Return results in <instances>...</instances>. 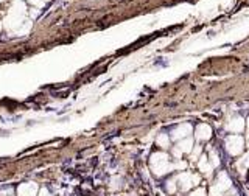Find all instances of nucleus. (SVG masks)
<instances>
[{"mask_svg": "<svg viewBox=\"0 0 249 196\" xmlns=\"http://www.w3.org/2000/svg\"><path fill=\"white\" fill-rule=\"evenodd\" d=\"M231 179L226 173H221L216 179V182L212 185V190H210V196H224V191L231 188Z\"/></svg>", "mask_w": 249, "mask_h": 196, "instance_id": "1", "label": "nucleus"}, {"mask_svg": "<svg viewBox=\"0 0 249 196\" xmlns=\"http://www.w3.org/2000/svg\"><path fill=\"white\" fill-rule=\"evenodd\" d=\"M151 167L154 170V173L159 174V176L173 168V165L168 163V157L165 154H154L153 159H151Z\"/></svg>", "mask_w": 249, "mask_h": 196, "instance_id": "2", "label": "nucleus"}, {"mask_svg": "<svg viewBox=\"0 0 249 196\" xmlns=\"http://www.w3.org/2000/svg\"><path fill=\"white\" fill-rule=\"evenodd\" d=\"M226 146L232 156H238L243 151V139L240 135H231L226 140Z\"/></svg>", "mask_w": 249, "mask_h": 196, "instance_id": "3", "label": "nucleus"}, {"mask_svg": "<svg viewBox=\"0 0 249 196\" xmlns=\"http://www.w3.org/2000/svg\"><path fill=\"white\" fill-rule=\"evenodd\" d=\"M178 181L181 182V188H182V190H188L192 185L198 184V178H196V176H192V174H188V173L181 174Z\"/></svg>", "mask_w": 249, "mask_h": 196, "instance_id": "4", "label": "nucleus"}, {"mask_svg": "<svg viewBox=\"0 0 249 196\" xmlns=\"http://www.w3.org/2000/svg\"><path fill=\"white\" fill-rule=\"evenodd\" d=\"M36 191H38V187L36 184H22L17 190L19 196H36Z\"/></svg>", "mask_w": 249, "mask_h": 196, "instance_id": "5", "label": "nucleus"}, {"mask_svg": "<svg viewBox=\"0 0 249 196\" xmlns=\"http://www.w3.org/2000/svg\"><path fill=\"white\" fill-rule=\"evenodd\" d=\"M212 134V129L207 126V125H199L198 129H196V137L199 140H207Z\"/></svg>", "mask_w": 249, "mask_h": 196, "instance_id": "6", "label": "nucleus"}, {"mask_svg": "<svg viewBox=\"0 0 249 196\" xmlns=\"http://www.w3.org/2000/svg\"><path fill=\"white\" fill-rule=\"evenodd\" d=\"M227 129H231V131H234V132H240V131L243 129V118H241V117L232 118V121L227 125Z\"/></svg>", "mask_w": 249, "mask_h": 196, "instance_id": "7", "label": "nucleus"}, {"mask_svg": "<svg viewBox=\"0 0 249 196\" xmlns=\"http://www.w3.org/2000/svg\"><path fill=\"white\" fill-rule=\"evenodd\" d=\"M190 131H192V128L188 126V125H182L181 128H178L176 131L173 132V137L174 139H179V137H184V135H187V134H190Z\"/></svg>", "mask_w": 249, "mask_h": 196, "instance_id": "8", "label": "nucleus"}, {"mask_svg": "<svg viewBox=\"0 0 249 196\" xmlns=\"http://www.w3.org/2000/svg\"><path fill=\"white\" fill-rule=\"evenodd\" d=\"M176 148L181 151V153H190L192 151V140L190 139H187V140H184V142H181Z\"/></svg>", "mask_w": 249, "mask_h": 196, "instance_id": "9", "label": "nucleus"}, {"mask_svg": "<svg viewBox=\"0 0 249 196\" xmlns=\"http://www.w3.org/2000/svg\"><path fill=\"white\" fill-rule=\"evenodd\" d=\"M199 170L204 171V173H210L212 165L207 163V159H206V157H201V160H199Z\"/></svg>", "mask_w": 249, "mask_h": 196, "instance_id": "10", "label": "nucleus"}, {"mask_svg": "<svg viewBox=\"0 0 249 196\" xmlns=\"http://www.w3.org/2000/svg\"><path fill=\"white\" fill-rule=\"evenodd\" d=\"M210 163H212V167H218L219 165V159H218V156H216L215 151L210 153Z\"/></svg>", "mask_w": 249, "mask_h": 196, "instance_id": "11", "label": "nucleus"}, {"mask_svg": "<svg viewBox=\"0 0 249 196\" xmlns=\"http://www.w3.org/2000/svg\"><path fill=\"white\" fill-rule=\"evenodd\" d=\"M157 143L160 145V146H168V137L165 135V134H162V135H159V139H157Z\"/></svg>", "mask_w": 249, "mask_h": 196, "instance_id": "12", "label": "nucleus"}, {"mask_svg": "<svg viewBox=\"0 0 249 196\" xmlns=\"http://www.w3.org/2000/svg\"><path fill=\"white\" fill-rule=\"evenodd\" d=\"M238 167H240V168H246V167H249V154H246L243 159H240Z\"/></svg>", "mask_w": 249, "mask_h": 196, "instance_id": "13", "label": "nucleus"}, {"mask_svg": "<svg viewBox=\"0 0 249 196\" xmlns=\"http://www.w3.org/2000/svg\"><path fill=\"white\" fill-rule=\"evenodd\" d=\"M0 196H14V193H13L11 188H6V190H2V191H0Z\"/></svg>", "mask_w": 249, "mask_h": 196, "instance_id": "14", "label": "nucleus"}, {"mask_svg": "<svg viewBox=\"0 0 249 196\" xmlns=\"http://www.w3.org/2000/svg\"><path fill=\"white\" fill-rule=\"evenodd\" d=\"M167 188H168V191H170V193H173L174 190H176V184H174V181H170V182H168V185H167Z\"/></svg>", "mask_w": 249, "mask_h": 196, "instance_id": "15", "label": "nucleus"}, {"mask_svg": "<svg viewBox=\"0 0 249 196\" xmlns=\"http://www.w3.org/2000/svg\"><path fill=\"white\" fill-rule=\"evenodd\" d=\"M190 196H206V191L203 190V188H199V190H196V191H193Z\"/></svg>", "mask_w": 249, "mask_h": 196, "instance_id": "16", "label": "nucleus"}, {"mask_svg": "<svg viewBox=\"0 0 249 196\" xmlns=\"http://www.w3.org/2000/svg\"><path fill=\"white\" fill-rule=\"evenodd\" d=\"M199 154H201V146H196V150H195V153H193V156H192V159H196Z\"/></svg>", "mask_w": 249, "mask_h": 196, "instance_id": "17", "label": "nucleus"}, {"mask_svg": "<svg viewBox=\"0 0 249 196\" xmlns=\"http://www.w3.org/2000/svg\"><path fill=\"white\" fill-rule=\"evenodd\" d=\"M39 196H52V194L48 193V190H47V188H42V190H41V193H39Z\"/></svg>", "mask_w": 249, "mask_h": 196, "instance_id": "18", "label": "nucleus"}, {"mask_svg": "<svg viewBox=\"0 0 249 196\" xmlns=\"http://www.w3.org/2000/svg\"><path fill=\"white\" fill-rule=\"evenodd\" d=\"M247 128H249V120H247Z\"/></svg>", "mask_w": 249, "mask_h": 196, "instance_id": "19", "label": "nucleus"}]
</instances>
